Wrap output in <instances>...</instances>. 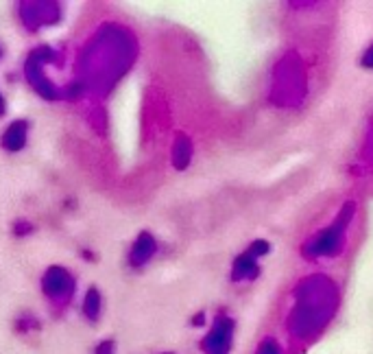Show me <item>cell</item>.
I'll return each instance as SVG.
<instances>
[{"label":"cell","mask_w":373,"mask_h":354,"mask_svg":"<svg viewBox=\"0 0 373 354\" xmlns=\"http://www.w3.org/2000/svg\"><path fill=\"white\" fill-rule=\"evenodd\" d=\"M138 50L140 46L131 29L118 22L103 24L81 50L77 79L68 88V98L107 94L136 64Z\"/></svg>","instance_id":"1"},{"label":"cell","mask_w":373,"mask_h":354,"mask_svg":"<svg viewBox=\"0 0 373 354\" xmlns=\"http://www.w3.org/2000/svg\"><path fill=\"white\" fill-rule=\"evenodd\" d=\"M64 50L55 48V46H37L24 59V79L29 81V86L33 88L35 94H40L44 101H51V103H57V101H66V90L61 86H57L51 77H48L46 68L48 66H64Z\"/></svg>","instance_id":"2"},{"label":"cell","mask_w":373,"mask_h":354,"mask_svg":"<svg viewBox=\"0 0 373 354\" xmlns=\"http://www.w3.org/2000/svg\"><path fill=\"white\" fill-rule=\"evenodd\" d=\"M40 287L51 309L61 315L72 304L74 293H77V278L64 265H51L44 271Z\"/></svg>","instance_id":"3"},{"label":"cell","mask_w":373,"mask_h":354,"mask_svg":"<svg viewBox=\"0 0 373 354\" xmlns=\"http://www.w3.org/2000/svg\"><path fill=\"white\" fill-rule=\"evenodd\" d=\"M18 20L29 33H37L46 27H55L64 18V5L57 0H24L16 5Z\"/></svg>","instance_id":"4"},{"label":"cell","mask_w":373,"mask_h":354,"mask_svg":"<svg viewBox=\"0 0 373 354\" xmlns=\"http://www.w3.org/2000/svg\"><path fill=\"white\" fill-rule=\"evenodd\" d=\"M232 335H234V321L225 315L214 319L212 331L203 337L201 350L206 354H227L232 346Z\"/></svg>","instance_id":"5"},{"label":"cell","mask_w":373,"mask_h":354,"mask_svg":"<svg viewBox=\"0 0 373 354\" xmlns=\"http://www.w3.org/2000/svg\"><path fill=\"white\" fill-rule=\"evenodd\" d=\"M158 247H160L158 239L151 232H148V230H142L136 236V241L131 243L129 251H127V265H129V269H134V271L144 269L148 263L153 261V256L158 254Z\"/></svg>","instance_id":"6"},{"label":"cell","mask_w":373,"mask_h":354,"mask_svg":"<svg viewBox=\"0 0 373 354\" xmlns=\"http://www.w3.org/2000/svg\"><path fill=\"white\" fill-rule=\"evenodd\" d=\"M29 132H31V122L27 118L11 120L5 127V132L0 134V149L7 151V154H20L29 144Z\"/></svg>","instance_id":"7"},{"label":"cell","mask_w":373,"mask_h":354,"mask_svg":"<svg viewBox=\"0 0 373 354\" xmlns=\"http://www.w3.org/2000/svg\"><path fill=\"white\" fill-rule=\"evenodd\" d=\"M81 315L88 324H98L103 315V293L98 287H90L81 302Z\"/></svg>","instance_id":"8"},{"label":"cell","mask_w":373,"mask_h":354,"mask_svg":"<svg viewBox=\"0 0 373 354\" xmlns=\"http://www.w3.org/2000/svg\"><path fill=\"white\" fill-rule=\"evenodd\" d=\"M190 160H192V142L186 134H177V138L172 140V147H170V164L177 171H184L188 169Z\"/></svg>","instance_id":"9"},{"label":"cell","mask_w":373,"mask_h":354,"mask_svg":"<svg viewBox=\"0 0 373 354\" xmlns=\"http://www.w3.org/2000/svg\"><path fill=\"white\" fill-rule=\"evenodd\" d=\"M42 331V321L33 313H20L13 319V333L16 335H31Z\"/></svg>","instance_id":"10"},{"label":"cell","mask_w":373,"mask_h":354,"mask_svg":"<svg viewBox=\"0 0 373 354\" xmlns=\"http://www.w3.org/2000/svg\"><path fill=\"white\" fill-rule=\"evenodd\" d=\"M234 280H244V278H249V275H256V258L249 254H242V256H238L236 258V263H234Z\"/></svg>","instance_id":"11"},{"label":"cell","mask_w":373,"mask_h":354,"mask_svg":"<svg viewBox=\"0 0 373 354\" xmlns=\"http://www.w3.org/2000/svg\"><path fill=\"white\" fill-rule=\"evenodd\" d=\"M33 232H35V223L29 221V219H16V221L11 223V234H13L16 239H27V236H31Z\"/></svg>","instance_id":"12"},{"label":"cell","mask_w":373,"mask_h":354,"mask_svg":"<svg viewBox=\"0 0 373 354\" xmlns=\"http://www.w3.org/2000/svg\"><path fill=\"white\" fill-rule=\"evenodd\" d=\"M94 354H116V341L114 339L98 341L96 348H94Z\"/></svg>","instance_id":"13"},{"label":"cell","mask_w":373,"mask_h":354,"mask_svg":"<svg viewBox=\"0 0 373 354\" xmlns=\"http://www.w3.org/2000/svg\"><path fill=\"white\" fill-rule=\"evenodd\" d=\"M81 258H83V261H88V263H96V254H94L92 249H88V247H83V249H81Z\"/></svg>","instance_id":"14"},{"label":"cell","mask_w":373,"mask_h":354,"mask_svg":"<svg viewBox=\"0 0 373 354\" xmlns=\"http://www.w3.org/2000/svg\"><path fill=\"white\" fill-rule=\"evenodd\" d=\"M5 114H7V98L3 92H0V118H3Z\"/></svg>","instance_id":"15"},{"label":"cell","mask_w":373,"mask_h":354,"mask_svg":"<svg viewBox=\"0 0 373 354\" xmlns=\"http://www.w3.org/2000/svg\"><path fill=\"white\" fill-rule=\"evenodd\" d=\"M203 321H206V315H203V313H199V315L192 319V326H203Z\"/></svg>","instance_id":"16"},{"label":"cell","mask_w":373,"mask_h":354,"mask_svg":"<svg viewBox=\"0 0 373 354\" xmlns=\"http://www.w3.org/2000/svg\"><path fill=\"white\" fill-rule=\"evenodd\" d=\"M365 66H373V46L369 48V53H367V57H365Z\"/></svg>","instance_id":"17"},{"label":"cell","mask_w":373,"mask_h":354,"mask_svg":"<svg viewBox=\"0 0 373 354\" xmlns=\"http://www.w3.org/2000/svg\"><path fill=\"white\" fill-rule=\"evenodd\" d=\"M5 57V48H3V44H0V59Z\"/></svg>","instance_id":"18"},{"label":"cell","mask_w":373,"mask_h":354,"mask_svg":"<svg viewBox=\"0 0 373 354\" xmlns=\"http://www.w3.org/2000/svg\"><path fill=\"white\" fill-rule=\"evenodd\" d=\"M162 354H170V352H162Z\"/></svg>","instance_id":"19"}]
</instances>
